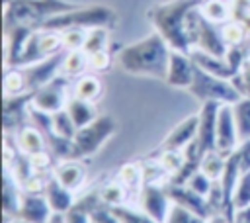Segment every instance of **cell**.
<instances>
[{
	"label": "cell",
	"instance_id": "7a4b0ae2",
	"mask_svg": "<svg viewBox=\"0 0 250 223\" xmlns=\"http://www.w3.org/2000/svg\"><path fill=\"white\" fill-rule=\"evenodd\" d=\"M203 0H168L162 4H154L148 8L146 18L152 23L154 31H158L170 49L189 53V41L186 33V23H188V14L193 8H199Z\"/></svg>",
	"mask_w": 250,
	"mask_h": 223
},
{
	"label": "cell",
	"instance_id": "8d00e7d4",
	"mask_svg": "<svg viewBox=\"0 0 250 223\" xmlns=\"http://www.w3.org/2000/svg\"><path fill=\"white\" fill-rule=\"evenodd\" d=\"M186 162V155L184 151H162L158 164L164 168V172H168L170 176H174Z\"/></svg>",
	"mask_w": 250,
	"mask_h": 223
},
{
	"label": "cell",
	"instance_id": "3957f363",
	"mask_svg": "<svg viewBox=\"0 0 250 223\" xmlns=\"http://www.w3.org/2000/svg\"><path fill=\"white\" fill-rule=\"evenodd\" d=\"M72 8L76 4L68 0H4V29L14 25L39 27L45 20Z\"/></svg>",
	"mask_w": 250,
	"mask_h": 223
},
{
	"label": "cell",
	"instance_id": "ffe728a7",
	"mask_svg": "<svg viewBox=\"0 0 250 223\" xmlns=\"http://www.w3.org/2000/svg\"><path fill=\"white\" fill-rule=\"evenodd\" d=\"M33 92H23L18 96H4V125L10 129L12 125H21L25 113H29Z\"/></svg>",
	"mask_w": 250,
	"mask_h": 223
},
{
	"label": "cell",
	"instance_id": "4dcf8cb0",
	"mask_svg": "<svg viewBox=\"0 0 250 223\" xmlns=\"http://www.w3.org/2000/svg\"><path fill=\"white\" fill-rule=\"evenodd\" d=\"M107 39H109V27H92V29H88L82 51L88 53V57L98 51H104V49H107Z\"/></svg>",
	"mask_w": 250,
	"mask_h": 223
},
{
	"label": "cell",
	"instance_id": "f6af8a7d",
	"mask_svg": "<svg viewBox=\"0 0 250 223\" xmlns=\"http://www.w3.org/2000/svg\"><path fill=\"white\" fill-rule=\"evenodd\" d=\"M64 223H92V219H90V213H86L84 203H78L64 213Z\"/></svg>",
	"mask_w": 250,
	"mask_h": 223
},
{
	"label": "cell",
	"instance_id": "f546056e",
	"mask_svg": "<svg viewBox=\"0 0 250 223\" xmlns=\"http://www.w3.org/2000/svg\"><path fill=\"white\" fill-rule=\"evenodd\" d=\"M23 92H29L23 70H20L18 67L6 68V74H4V96H18V94H23Z\"/></svg>",
	"mask_w": 250,
	"mask_h": 223
},
{
	"label": "cell",
	"instance_id": "cb8c5ba5",
	"mask_svg": "<svg viewBox=\"0 0 250 223\" xmlns=\"http://www.w3.org/2000/svg\"><path fill=\"white\" fill-rule=\"evenodd\" d=\"M18 180L16 176L10 174V168H6L4 172V188H2V205H4V217H18V209H20V201H21V194L18 192Z\"/></svg>",
	"mask_w": 250,
	"mask_h": 223
},
{
	"label": "cell",
	"instance_id": "2e32d148",
	"mask_svg": "<svg viewBox=\"0 0 250 223\" xmlns=\"http://www.w3.org/2000/svg\"><path fill=\"white\" fill-rule=\"evenodd\" d=\"M51 207L45 200V196H37V194H21V201H20V209H18V217L25 223H49L51 221Z\"/></svg>",
	"mask_w": 250,
	"mask_h": 223
},
{
	"label": "cell",
	"instance_id": "681fc988",
	"mask_svg": "<svg viewBox=\"0 0 250 223\" xmlns=\"http://www.w3.org/2000/svg\"><path fill=\"white\" fill-rule=\"evenodd\" d=\"M29 162H31V168H33V170H43V168H47V166L51 164V155H49L47 149H45V151H41V153L31 155V156H29Z\"/></svg>",
	"mask_w": 250,
	"mask_h": 223
},
{
	"label": "cell",
	"instance_id": "52a82bcc",
	"mask_svg": "<svg viewBox=\"0 0 250 223\" xmlns=\"http://www.w3.org/2000/svg\"><path fill=\"white\" fill-rule=\"evenodd\" d=\"M117 123L111 115H98L92 123L80 127L72 139L74 149H76V156H90L94 153H98L102 149V145L115 133Z\"/></svg>",
	"mask_w": 250,
	"mask_h": 223
},
{
	"label": "cell",
	"instance_id": "d4e9b609",
	"mask_svg": "<svg viewBox=\"0 0 250 223\" xmlns=\"http://www.w3.org/2000/svg\"><path fill=\"white\" fill-rule=\"evenodd\" d=\"M90 67V57L88 53H84L82 49H74V51H66L62 65H61V74H64L66 78H78L84 74V70Z\"/></svg>",
	"mask_w": 250,
	"mask_h": 223
},
{
	"label": "cell",
	"instance_id": "836d02e7",
	"mask_svg": "<svg viewBox=\"0 0 250 223\" xmlns=\"http://www.w3.org/2000/svg\"><path fill=\"white\" fill-rule=\"evenodd\" d=\"M164 223H207V219L197 215L195 211L172 201V205L168 209V217H166Z\"/></svg>",
	"mask_w": 250,
	"mask_h": 223
},
{
	"label": "cell",
	"instance_id": "6da1fadb",
	"mask_svg": "<svg viewBox=\"0 0 250 223\" xmlns=\"http://www.w3.org/2000/svg\"><path fill=\"white\" fill-rule=\"evenodd\" d=\"M170 45L166 39L152 31L146 37L129 43L119 49L117 53V65L135 76H152V78H166L168 61H170Z\"/></svg>",
	"mask_w": 250,
	"mask_h": 223
},
{
	"label": "cell",
	"instance_id": "e0dca14e",
	"mask_svg": "<svg viewBox=\"0 0 250 223\" xmlns=\"http://www.w3.org/2000/svg\"><path fill=\"white\" fill-rule=\"evenodd\" d=\"M197 137V115L182 119L162 141L160 151H184Z\"/></svg>",
	"mask_w": 250,
	"mask_h": 223
},
{
	"label": "cell",
	"instance_id": "f1b7e54d",
	"mask_svg": "<svg viewBox=\"0 0 250 223\" xmlns=\"http://www.w3.org/2000/svg\"><path fill=\"white\" fill-rule=\"evenodd\" d=\"M232 112H234L238 141L250 139V98H240L236 104H232Z\"/></svg>",
	"mask_w": 250,
	"mask_h": 223
},
{
	"label": "cell",
	"instance_id": "e575fe53",
	"mask_svg": "<svg viewBox=\"0 0 250 223\" xmlns=\"http://www.w3.org/2000/svg\"><path fill=\"white\" fill-rule=\"evenodd\" d=\"M232 205H234V211L250 205V170L240 172V178L232 196Z\"/></svg>",
	"mask_w": 250,
	"mask_h": 223
},
{
	"label": "cell",
	"instance_id": "8992f818",
	"mask_svg": "<svg viewBox=\"0 0 250 223\" xmlns=\"http://www.w3.org/2000/svg\"><path fill=\"white\" fill-rule=\"evenodd\" d=\"M188 92L191 96H195L201 104L203 102H219V104H236L242 96L238 94V90L232 86L230 80L213 76L209 72H205L203 68H199L195 65V74H193V82L188 88Z\"/></svg>",
	"mask_w": 250,
	"mask_h": 223
},
{
	"label": "cell",
	"instance_id": "f907efd6",
	"mask_svg": "<svg viewBox=\"0 0 250 223\" xmlns=\"http://www.w3.org/2000/svg\"><path fill=\"white\" fill-rule=\"evenodd\" d=\"M45 184H47V182H43L39 176H33V174H31L21 186L25 188V192H29V194H37V192L45 190Z\"/></svg>",
	"mask_w": 250,
	"mask_h": 223
},
{
	"label": "cell",
	"instance_id": "484cf974",
	"mask_svg": "<svg viewBox=\"0 0 250 223\" xmlns=\"http://www.w3.org/2000/svg\"><path fill=\"white\" fill-rule=\"evenodd\" d=\"M72 96L88 100V102H96L102 96V82L96 74H82L76 78L74 88H72Z\"/></svg>",
	"mask_w": 250,
	"mask_h": 223
},
{
	"label": "cell",
	"instance_id": "816d5d0a",
	"mask_svg": "<svg viewBox=\"0 0 250 223\" xmlns=\"http://www.w3.org/2000/svg\"><path fill=\"white\" fill-rule=\"evenodd\" d=\"M232 223H250V205L242 207V209H236Z\"/></svg>",
	"mask_w": 250,
	"mask_h": 223
},
{
	"label": "cell",
	"instance_id": "83f0119b",
	"mask_svg": "<svg viewBox=\"0 0 250 223\" xmlns=\"http://www.w3.org/2000/svg\"><path fill=\"white\" fill-rule=\"evenodd\" d=\"M201 14L217 23V25H223L230 20V10H229V0H203V4L199 6Z\"/></svg>",
	"mask_w": 250,
	"mask_h": 223
},
{
	"label": "cell",
	"instance_id": "4fadbf2b",
	"mask_svg": "<svg viewBox=\"0 0 250 223\" xmlns=\"http://www.w3.org/2000/svg\"><path fill=\"white\" fill-rule=\"evenodd\" d=\"M139 201L143 211L152 217L156 223H164L168 217V209H170V198L166 194V188L152 184V182H145L139 194Z\"/></svg>",
	"mask_w": 250,
	"mask_h": 223
},
{
	"label": "cell",
	"instance_id": "5b68a950",
	"mask_svg": "<svg viewBox=\"0 0 250 223\" xmlns=\"http://www.w3.org/2000/svg\"><path fill=\"white\" fill-rule=\"evenodd\" d=\"M186 33L191 49L215 55V57H225L229 45L223 39V33L217 23L209 22L199 8H193L188 14V23H186Z\"/></svg>",
	"mask_w": 250,
	"mask_h": 223
},
{
	"label": "cell",
	"instance_id": "f5cc1de1",
	"mask_svg": "<svg viewBox=\"0 0 250 223\" xmlns=\"http://www.w3.org/2000/svg\"><path fill=\"white\" fill-rule=\"evenodd\" d=\"M238 23H240V25L244 27V31H246V33L250 35V14H248V16H244V18H242V20H240Z\"/></svg>",
	"mask_w": 250,
	"mask_h": 223
},
{
	"label": "cell",
	"instance_id": "bcb514c9",
	"mask_svg": "<svg viewBox=\"0 0 250 223\" xmlns=\"http://www.w3.org/2000/svg\"><path fill=\"white\" fill-rule=\"evenodd\" d=\"M229 10H230V20L240 22L244 16L250 14V0H229Z\"/></svg>",
	"mask_w": 250,
	"mask_h": 223
},
{
	"label": "cell",
	"instance_id": "603a6c76",
	"mask_svg": "<svg viewBox=\"0 0 250 223\" xmlns=\"http://www.w3.org/2000/svg\"><path fill=\"white\" fill-rule=\"evenodd\" d=\"M55 178L66 186L68 190H74V188H80L84 184V178H86V170L82 164H78L76 160H64L62 164H59L55 168Z\"/></svg>",
	"mask_w": 250,
	"mask_h": 223
},
{
	"label": "cell",
	"instance_id": "ab89813d",
	"mask_svg": "<svg viewBox=\"0 0 250 223\" xmlns=\"http://www.w3.org/2000/svg\"><path fill=\"white\" fill-rule=\"evenodd\" d=\"M119 180L125 188H141V182L145 180L143 168H139L137 164H123L119 168Z\"/></svg>",
	"mask_w": 250,
	"mask_h": 223
},
{
	"label": "cell",
	"instance_id": "4316f807",
	"mask_svg": "<svg viewBox=\"0 0 250 223\" xmlns=\"http://www.w3.org/2000/svg\"><path fill=\"white\" fill-rule=\"evenodd\" d=\"M76 131H78V127L74 125V121H72V117L68 115L66 108H62V110L51 113V133H53V135H57V137H61V139H74ZM47 135H49V133H47Z\"/></svg>",
	"mask_w": 250,
	"mask_h": 223
},
{
	"label": "cell",
	"instance_id": "277c9868",
	"mask_svg": "<svg viewBox=\"0 0 250 223\" xmlns=\"http://www.w3.org/2000/svg\"><path fill=\"white\" fill-rule=\"evenodd\" d=\"M117 22V14L109 6H86V8H72L68 12L57 14L49 20H45L39 27L41 29H51V31H64L70 27H82V29H92V27H113Z\"/></svg>",
	"mask_w": 250,
	"mask_h": 223
},
{
	"label": "cell",
	"instance_id": "b9f144b4",
	"mask_svg": "<svg viewBox=\"0 0 250 223\" xmlns=\"http://www.w3.org/2000/svg\"><path fill=\"white\" fill-rule=\"evenodd\" d=\"M213 182H215V180H211V178L199 168V170L188 180V186H189L193 192H197V194H201V196L207 198L209 192H211V188H213Z\"/></svg>",
	"mask_w": 250,
	"mask_h": 223
},
{
	"label": "cell",
	"instance_id": "8fae6325",
	"mask_svg": "<svg viewBox=\"0 0 250 223\" xmlns=\"http://www.w3.org/2000/svg\"><path fill=\"white\" fill-rule=\"evenodd\" d=\"M193 74H195V63L189 57V53L184 51H170V61H168V70H166V78L164 82L172 88H180V90H188L193 82Z\"/></svg>",
	"mask_w": 250,
	"mask_h": 223
},
{
	"label": "cell",
	"instance_id": "d6a6232c",
	"mask_svg": "<svg viewBox=\"0 0 250 223\" xmlns=\"http://www.w3.org/2000/svg\"><path fill=\"white\" fill-rule=\"evenodd\" d=\"M225 162H227V156H223L219 151H209L201 158V170L211 180H219L223 170H225Z\"/></svg>",
	"mask_w": 250,
	"mask_h": 223
},
{
	"label": "cell",
	"instance_id": "74e56055",
	"mask_svg": "<svg viewBox=\"0 0 250 223\" xmlns=\"http://www.w3.org/2000/svg\"><path fill=\"white\" fill-rule=\"evenodd\" d=\"M86 35H88V29H82V27H70V29H64V31H61L62 47H64L66 51L82 49V47H84V41H86Z\"/></svg>",
	"mask_w": 250,
	"mask_h": 223
},
{
	"label": "cell",
	"instance_id": "d6986e66",
	"mask_svg": "<svg viewBox=\"0 0 250 223\" xmlns=\"http://www.w3.org/2000/svg\"><path fill=\"white\" fill-rule=\"evenodd\" d=\"M43 192H45V200H47L51 211L57 213V215H64V213L74 205L70 190H68L66 186H62L55 176L47 180Z\"/></svg>",
	"mask_w": 250,
	"mask_h": 223
},
{
	"label": "cell",
	"instance_id": "44dd1931",
	"mask_svg": "<svg viewBox=\"0 0 250 223\" xmlns=\"http://www.w3.org/2000/svg\"><path fill=\"white\" fill-rule=\"evenodd\" d=\"M16 143H18V151L31 156L35 153H41L47 149V139L45 133L41 129H37L35 125H21L18 129L16 135Z\"/></svg>",
	"mask_w": 250,
	"mask_h": 223
},
{
	"label": "cell",
	"instance_id": "60d3db41",
	"mask_svg": "<svg viewBox=\"0 0 250 223\" xmlns=\"http://www.w3.org/2000/svg\"><path fill=\"white\" fill-rule=\"evenodd\" d=\"M230 82H232V86L238 90V94H240L242 98H250V59L244 61L242 68L230 78Z\"/></svg>",
	"mask_w": 250,
	"mask_h": 223
},
{
	"label": "cell",
	"instance_id": "ee69618b",
	"mask_svg": "<svg viewBox=\"0 0 250 223\" xmlns=\"http://www.w3.org/2000/svg\"><path fill=\"white\" fill-rule=\"evenodd\" d=\"M109 67H111V57H109L107 49L90 55V68H92L94 72H104V70H107Z\"/></svg>",
	"mask_w": 250,
	"mask_h": 223
},
{
	"label": "cell",
	"instance_id": "9a60e30c",
	"mask_svg": "<svg viewBox=\"0 0 250 223\" xmlns=\"http://www.w3.org/2000/svg\"><path fill=\"white\" fill-rule=\"evenodd\" d=\"M166 194H168L170 201L180 203V205L195 211L197 215H201L205 219H209L211 213H213L211 207H209L207 198L201 196V194H197V192H193L188 184H168L166 186Z\"/></svg>",
	"mask_w": 250,
	"mask_h": 223
},
{
	"label": "cell",
	"instance_id": "1f68e13d",
	"mask_svg": "<svg viewBox=\"0 0 250 223\" xmlns=\"http://www.w3.org/2000/svg\"><path fill=\"white\" fill-rule=\"evenodd\" d=\"M125 190H127V188L123 186V182H107V184L100 190L98 198H100V201H102V203H105L107 207L123 205L125 196H127V192H125Z\"/></svg>",
	"mask_w": 250,
	"mask_h": 223
},
{
	"label": "cell",
	"instance_id": "c3c4849f",
	"mask_svg": "<svg viewBox=\"0 0 250 223\" xmlns=\"http://www.w3.org/2000/svg\"><path fill=\"white\" fill-rule=\"evenodd\" d=\"M90 219H92V223H119V219L113 215V211L109 207L107 209H92Z\"/></svg>",
	"mask_w": 250,
	"mask_h": 223
},
{
	"label": "cell",
	"instance_id": "f35d334b",
	"mask_svg": "<svg viewBox=\"0 0 250 223\" xmlns=\"http://www.w3.org/2000/svg\"><path fill=\"white\" fill-rule=\"evenodd\" d=\"M113 211V215L119 219V223H156L152 217H148L145 211L139 213L135 209H129V207H123V205H113L109 207Z\"/></svg>",
	"mask_w": 250,
	"mask_h": 223
},
{
	"label": "cell",
	"instance_id": "7c38bea8",
	"mask_svg": "<svg viewBox=\"0 0 250 223\" xmlns=\"http://www.w3.org/2000/svg\"><path fill=\"white\" fill-rule=\"evenodd\" d=\"M238 131L234 123V112L232 104H221L219 115H217V145L215 151H219L223 156H229L238 147Z\"/></svg>",
	"mask_w": 250,
	"mask_h": 223
},
{
	"label": "cell",
	"instance_id": "d590c367",
	"mask_svg": "<svg viewBox=\"0 0 250 223\" xmlns=\"http://www.w3.org/2000/svg\"><path fill=\"white\" fill-rule=\"evenodd\" d=\"M221 33H223V39H225V43L229 45V47H234V45H242V41L246 39V31H244V27L238 23V22H232V20H229L227 23H223L221 25Z\"/></svg>",
	"mask_w": 250,
	"mask_h": 223
},
{
	"label": "cell",
	"instance_id": "5bb4252c",
	"mask_svg": "<svg viewBox=\"0 0 250 223\" xmlns=\"http://www.w3.org/2000/svg\"><path fill=\"white\" fill-rule=\"evenodd\" d=\"M62 59H64V53H57V55H51L43 61H37L33 65H27L23 67V74H25V80H27V90L29 92H35L37 88L45 86L47 82H51L57 72H61V65H62Z\"/></svg>",
	"mask_w": 250,
	"mask_h": 223
},
{
	"label": "cell",
	"instance_id": "ba28073f",
	"mask_svg": "<svg viewBox=\"0 0 250 223\" xmlns=\"http://www.w3.org/2000/svg\"><path fill=\"white\" fill-rule=\"evenodd\" d=\"M64 47H62V39H61V33L59 31H51V29H41V27H35L23 47V53L20 57V65L18 67H27V65H33L37 61H43L51 55H57L61 53Z\"/></svg>",
	"mask_w": 250,
	"mask_h": 223
},
{
	"label": "cell",
	"instance_id": "7bdbcfd3",
	"mask_svg": "<svg viewBox=\"0 0 250 223\" xmlns=\"http://www.w3.org/2000/svg\"><path fill=\"white\" fill-rule=\"evenodd\" d=\"M225 59H227V63L234 68V72H238V70L242 68L244 61H246V53H244V49H242L240 45H234V47H229V49H227Z\"/></svg>",
	"mask_w": 250,
	"mask_h": 223
},
{
	"label": "cell",
	"instance_id": "7dc6e473",
	"mask_svg": "<svg viewBox=\"0 0 250 223\" xmlns=\"http://www.w3.org/2000/svg\"><path fill=\"white\" fill-rule=\"evenodd\" d=\"M234 153H236V156H238V166H240V172L250 170V139L240 141Z\"/></svg>",
	"mask_w": 250,
	"mask_h": 223
},
{
	"label": "cell",
	"instance_id": "30bf717a",
	"mask_svg": "<svg viewBox=\"0 0 250 223\" xmlns=\"http://www.w3.org/2000/svg\"><path fill=\"white\" fill-rule=\"evenodd\" d=\"M219 102H203L197 113V147L205 155L215 151L217 145V115H219Z\"/></svg>",
	"mask_w": 250,
	"mask_h": 223
},
{
	"label": "cell",
	"instance_id": "9c48e42d",
	"mask_svg": "<svg viewBox=\"0 0 250 223\" xmlns=\"http://www.w3.org/2000/svg\"><path fill=\"white\" fill-rule=\"evenodd\" d=\"M68 98H66V76L64 74L55 76L51 82L37 88L31 96V106L45 113H55L62 110Z\"/></svg>",
	"mask_w": 250,
	"mask_h": 223
},
{
	"label": "cell",
	"instance_id": "7402d4cb",
	"mask_svg": "<svg viewBox=\"0 0 250 223\" xmlns=\"http://www.w3.org/2000/svg\"><path fill=\"white\" fill-rule=\"evenodd\" d=\"M64 108H66L68 115L72 117V121H74V125L78 129L84 127V125H88V123H92L98 117L94 102H88V100H82V98H76V96L68 98V102H66Z\"/></svg>",
	"mask_w": 250,
	"mask_h": 223
},
{
	"label": "cell",
	"instance_id": "ac0fdd59",
	"mask_svg": "<svg viewBox=\"0 0 250 223\" xmlns=\"http://www.w3.org/2000/svg\"><path fill=\"white\" fill-rule=\"evenodd\" d=\"M189 57L193 59V63L203 68L205 72L213 74V76H219V78H225V80H230L236 72L234 68L227 63L225 57H215V55H209V53H203V51H197V49H191L189 51Z\"/></svg>",
	"mask_w": 250,
	"mask_h": 223
}]
</instances>
